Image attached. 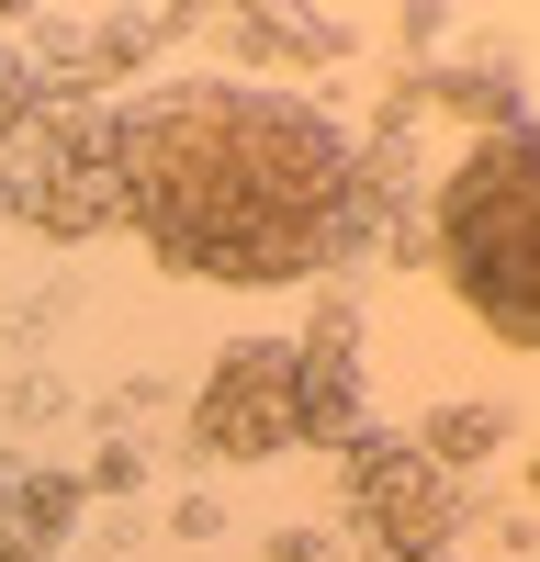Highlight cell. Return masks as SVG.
Instances as JSON below:
<instances>
[{
    "instance_id": "1",
    "label": "cell",
    "mask_w": 540,
    "mask_h": 562,
    "mask_svg": "<svg viewBox=\"0 0 540 562\" xmlns=\"http://www.w3.org/2000/svg\"><path fill=\"white\" fill-rule=\"evenodd\" d=\"M102 169L113 214L180 281L270 293L349 248V180H360L349 135L293 90H237V79L158 90L102 124Z\"/></svg>"
},
{
    "instance_id": "2",
    "label": "cell",
    "mask_w": 540,
    "mask_h": 562,
    "mask_svg": "<svg viewBox=\"0 0 540 562\" xmlns=\"http://www.w3.org/2000/svg\"><path fill=\"white\" fill-rule=\"evenodd\" d=\"M428 248H439V281L507 349L540 338V169H529V124H495L484 147L439 180Z\"/></svg>"
},
{
    "instance_id": "3",
    "label": "cell",
    "mask_w": 540,
    "mask_h": 562,
    "mask_svg": "<svg viewBox=\"0 0 540 562\" xmlns=\"http://www.w3.org/2000/svg\"><path fill=\"white\" fill-rule=\"evenodd\" d=\"M338 506H349V529L372 540V562H439L450 529H462V484L439 473V461L417 439H338Z\"/></svg>"
},
{
    "instance_id": "4",
    "label": "cell",
    "mask_w": 540,
    "mask_h": 562,
    "mask_svg": "<svg viewBox=\"0 0 540 562\" xmlns=\"http://www.w3.org/2000/svg\"><path fill=\"white\" fill-rule=\"evenodd\" d=\"M192 450L203 461H270V450H293V338H237L203 371Z\"/></svg>"
},
{
    "instance_id": "5",
    "label": "cell",
    "mask_w": 540,
    "mask_h": 562,
    "mask_svg": "<svg viewBox=\"0 0 540 562\" xmlns=\"http://www.w3.org/2000/svg\"><path fill=\"white\" fill-rule=\"evenodd\" d=\"M293 439H360V315L315 304L293 349Z\"/></svg>"
},
{
    "instance_id": "6",
    "label": "cell",
    "mask_w": 540,
    "mask_h": 562,
    "mask_svg": "<svg viewBox=\"0 0 540 562\" xmlns=\"http://www.w3.org/2000/svg\"><path fill=\"white\" fill-rule=\"evenodd\" d=\"M68 506H79L68 484H34V495H23V484H0V562H34L45 540L68 529Z\"/></svg>"
},
{
    "instance_id": "7",
    "label": "cell",
    "mask_w": 540,
    "mask_h": 562,
    "mask_svg": "<svg viewBox=\"0 0 540 562\" xmlns=\"http://www.w3.org/2000/svg\"><path fill=\"white\" fill-rule=\"evenodd\" d=\"M495 439H507V405H439L428 428H417V450L439 461V473H450V461H484Z\"/></svg>"
},
{
    "instance_id": "8",
    "label": "cell",
    "mask_w": 540,
    "mask_h": 562,
    "mask_svg": "<svg viewBox=\"0 0 540 562\" xmlns=\"http://www.w3.org/2000/svg\"><path fill=\"white\" fill-rule=\"evenodd\" d=\"M237 45H248V57H293V45H304V57H338L327 23H282V12H237Z\"/></svg>"
},
{
    "instance_id": "9",
    "label": "cell",
    "mask_w": 540,
    "mask_h": 562,
    "mask_svg": "<svg viewBox=\"0 0 540 562\" xmlns=\"http://www.w3.org/2000/svg\"><path fill=\"white\" fill-rule=\"evenodd\" d=\"M270 562H327V540H315V529H282V540H270Z\"/></svg>"
},
{
    "instance_id": "10",
    "label": "cell",
    "mask_w": 540,
    "mask_h": 562,
    "mask_svg": "<svg viewBox=\"0 0 540 562\" xmlns=\"http://www.w3.org/2000/svg\"><path fill=\"white\" fill-rule=\"evenodd\" d=\"M0 23H12V12H0Z\"/></svg>"
}]
</instances>
